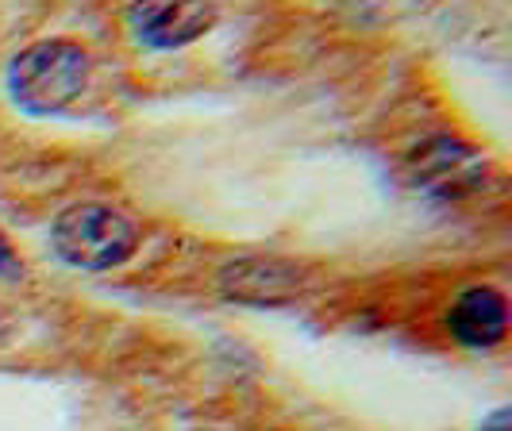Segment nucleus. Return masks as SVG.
Returning a JSON list of instances; mask_svg holds the SVG:
<instances>
[{
    "label": "nucleus",
    "instance_id": "1",
    "mask_svg": "<svg viewBox=\"0 0 512 431\" xmlns=\"http://www.w3.org/2000/svg\"><path fill=\"white\" fill-rule=\"evenodd\" d=\"M93 58L74 39H39L8 62V93L27 112L51 116L85 93Z\"/></svg>",
    "mask_w": 512,
    "mask_h": 431
},
{
    "label": "nucleus",
    "instance_id": "3",
    "mask_svg": "<svg viewBox=\"0 0 512 431\" xmlns=\"http://www.w3.org/2000/svg\"><path fill=\"white\" fill-rule=\"evenodd\" d=\"M216 289L239 305H289L293 297H301L308 289V270L282 254H243V258H231L220 266Z\"/></svg>",
    "mask_w": 512,
    "mask_h": 431
},
{
    "label": "nucleus",
    "instance_id": "7",
    "mask_svg": "<svg viewBox=\"0 0 512 431\" xmlns=\"http://www.w3.org/2000/svg\"><path fill=\"white\" fill-rule=\"evenodd\" d=\"M24 270V262L16 258V251H12V243L4 239V231H0V278L4 274H20Z\"/></svg>",
    "mask_w": 512,
    "mask_h": 431
},
{
    "label": "nucleus",
    "instance_id": "5",
    "mask_svg": "<svg viewBox=\"0 0 512 431\" xmlns=\"http://www.w3.org/2000/svg\"><path fill=\"white\" fill-rule=\"evenodd\" d=\"M447 328L470 351H493L509 335V301L493 285H470L447 312Z\"/></svg>",
    "mask_w": 512,
    "mask_h": 431
},
{
    "label": "nucleus",
    "instance_id": "4",
    "mask_svg": "<svg viewBox=\"0 0 512 431\" xmlns=\"http://www.w3.org/2000/svg\"><path fill=\"white\" fill-rule=\"evenodd\" d=\"M412 174L436 197H470L489 178V162L478 147L459 135H432L409 158Z\"/></svg>",
    "mask_w": 512,
    "mask_h": 431
},
{
    "label": "nucleus",
    "instance_id": "8",
    "mask_svg": "<svg viewBox=\"0 0 512 431\" xmlns=\"http://www.w3.org/2000/svg\"><path fill=\"white\" fill-rule=\"evenodd\" d=\"M509 424H512V412L509 408H497V412H493L478 431H509Z\"/></svg>",
    "mask_w": 512,
    "mask_h": 431
},
{
    "label": "nucleus",
    "instance_id": "9",
    "mask_svg": "<svg viewBox=\"0 0 512 431\" xmlns=\"http://www.w3.org/2000/svg\"><path fill=\"white\" fill-rule=\"evenodd\" d=\"M8 335H12V320H8V312L0 308V347L8 343Z\"/></svg>",
    "mask_w": 512,
    "mask_h": 431
},
{
    "label": "nucleus",
    "instance_id": "2",
    "mask_svg": "<svg viewBox=\"0 0 512 431\" xmlns=\"http://www.w3.org/2000/svg\"><path fill=\"white\" fill-rule=\"evenodd\" d=\"M51 247L74 270H112L139 247V228L128 212L101 201L70 204L51 224Z\"/></svg>",
    "mask_w": 512,
    "mask_h": 431
},
{
    "label": "nucleus",
    "instance_id": "6",
    "mask_svg": "<svg viewBox=\"0 0 512 431\" xmlns=\"http://www.w3.org/2000/svg\"><path fill=\"white\" fill-rule=\"evenodd\" d=\"M128 20L143 43L174 51V47H185V43L201 39L208 27L216 24V8L212 4H197V0H185V4L154 0V4H135Z\"/></svg>",
    "mask_w": 512,
    "mask_h": 431
}]
</instances>
